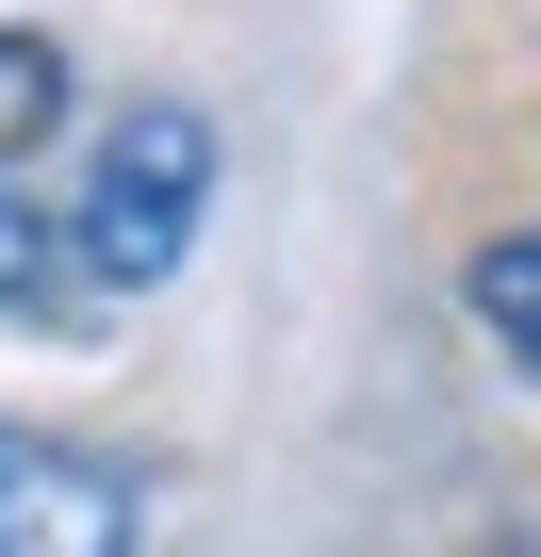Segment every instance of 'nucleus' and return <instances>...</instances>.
I'll return each instance as SVG.
<instances>
[{
    "label": "nucleus",
    "instance_id": "nucleus-1",
    "mask_svg": "<svg viewBox=\"0 0 541 557\" xmlns=\"http://www.w3.org/2000/svg\"><path fill=\"white\" fill-rule=\"evenodd\" d=\"M197 213H213V115L197 99H132L66 197V246H83V296H164L197 262Z\"/></svg>",
    "mask_w": 541,
    "mask_h": 557
},
{
    "label": "nucleus",
    "instance_id": "nucleus-2",
    "mask_svg": "<svg viewBox=\"0 0 541 557\" xmlns=\"http://www.w3.org/2000/svg\"><path fill=\"white\" fill-rule=\"evenodd\" d=\"M132 475L115 459H66V443H17L0 426V557H132Z\"/></svg>",
    "mask_w": 541,
    "mask_h": 557
},
{
    "label": "nucleus",
    "instance_id": "nucleus-3",
    "mask_svg": "<svg viewBox=\"0 0 541 557\" xmlns=\"http://www.w3.org/2000/svg\"><path fill=\"white\" fill-rule=\"evenodd\" d=\"M0 312H83V246H66V197H34L0 164Z\"/></svg>",
    "mask_w": 541,
    "mask_h": 557
},
{
    "label": "nucleus",
    "instance_id": "nucleus-4",
    "mask_svg": "<svg viewBox=\"0 0 541 557\" xmlns=\"http://www.w3.org/2000/svg\"><path fill=\"white\" fill-rule=\"evenodd\" d=\"M459 296H476V329H492V345L541 377V230H492V246L459 262Z\"/></svg>",
    "mask_w": 541,
    "mask_h": 557
},
{
    "label": "nucleus",
    "instance_id": "nucleus-5",
    "mask_svg": "<svg viewBox=\"0 0 541 557\" xmlns=\"http://www.w3.org/2000/svg\"><path fill=\"white\" fill-rule=\"evenodd\" d=\"M66 132V50L50 34H0V164H34Z\"/></svg>",
    "mask_w": 541,
    "mask_h": 557
}]
</instances>
